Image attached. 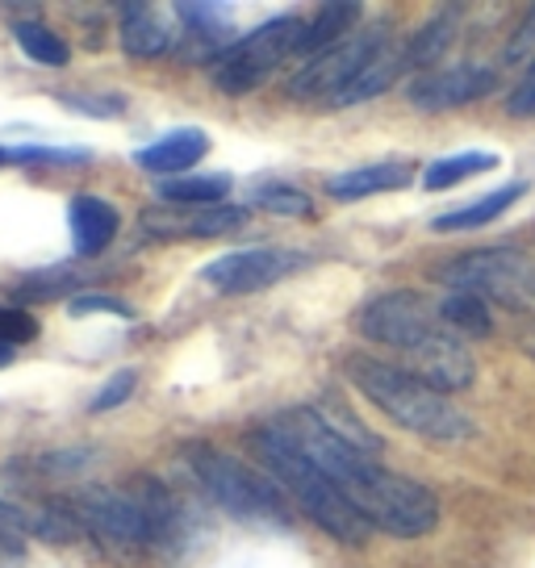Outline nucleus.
<instances>
[{
  "label": "nucleus",
  "mask_w": 535,
  "mask_h": 568,
  "mask_svg": "<svg viewBox=\"0 0 535 568\" xmlns=\"http://www.w3.org/2000/svg\"><path fill=\"white\" fill-rule=\"evenodd\" d=\"M251 444H255V456H260V464L268 468V477L276 480V489L285 497H293L297 510H302L314 527H322V531L331 535L335 544H343V548H364V544H369L373 527L364 523V515L343 497L340 485L326 477L319 464L289 439L285 426L276 423V418L264 426H255Z\"/></svg>",
  "instance_id": "nucleus-2"
},
{
  "label": "nucleus",
  "mask_w": 535,
  "mask_h": 568,
  "mask_svg": "<svg viewBox=\"0 0 535 568\" xmlns=\"http://www.w3.org/2000/svg\"><path fill=\"white\" fill-rule=\"evenodd\" d=\"M431 281L452 288V293H473L485 302L523 305L535 297V260H527L515 247L464 251L431 272Z\"/></svg>",
  "instance_id": "nucleus-6"
},
{
  "label": "nucleus",
  "mask_w": 535,
  "mask_h": 568,
  "mask_svg": "<svg viewBox=\"0 0 535 568\" xmlns=\"http://www.w3.org/2000/svg\"><path fill=\"white\" fill-rule=\"evenodd\" d=\"M68 310H72L75 318H80V314H118V318H134V310H130V305L118 302V297H101V293L72 297V302H68Z\"/></svg>",
  "instance_id": "nucleus-32"
},
{
  "label": "nucleus",
  "mask_w": 535,
  "mask_h": 568,
  "mask_svg": "<svg viewBox=\"0 0 535 568\" xmlns=\"http://www.w3.org/2000/svg\"><path fill=\"white\" fill-rule=\"evenodd\" d=\"M276 423L285 426L289 439L340 485L343 497L364 515L369 527L393 535V539H423L440 527V501L427 485L373 460V452L360 447L356 439H347L322 409L297 406L281 414Z\"/></svg>",
  "instance_id": "nucleus-1"
},
{
  "label": "nucleus",
  "mask_w": 535,
  "mask_h": 568,
  "mask_svg": "<svg viewBox=\"0 0 535 568\" xmlns=\"http://www.w3.org/2000/svg\"><path fill=\"white\" fill-rule=\"evenodd\" d=\"M0 163H13L9 160V146H0Z\"/></svg>",
  "instance_id": "nucleus-38"
},
{
  "label": "nucleus",
  "mask_w": 535,
  "mask_h": 568,
  "mask_svg": "<svg viewBox=\"0 0 535 568\" xmlns=\"http://www.w3.org/2000/svg\"><path fill=\"white\" fill-rule=\"evenodd\" d=\"M414 180L411 163H369V168H352V172H340V176L326 180V196L331 201H364V196L376 193H397Z\"/></svg>",
  "instance_id": "nucleus-16"
},
{
  "label": "nucleus",
  "mask_w": 535,
  "mask_h": 568,
  "mask_svg": "<svg viewBox=\"0 0 535 568\" xmlns=\"http://www.w3.org/2000/svg\"><path fill=\"white\" fill-rule=\"evenodd\" d=\"M523 347H527V355L535 359V322L527 326V331H523Z\"/></svg>",
  "instance_id": "nucleus-36"
},
{
  "label": "nucleus",
  "mask_w": 535,
  "mask_h": 568,
  "mask_svg": "<svg viewBox=\"0 0 535 568\" xmlns=\"http://www.w3.org/2000/svg\"><path fill=\"white\" fill-rule=\"evenodd\" d=\"M68 501V510L75 515L80 523V535H89L97 548L105 551V556H143L151 548V539H147V523L139 515V506H134V497L125 494V489H109V485H89V489H75L72 497H63Z\"/></svg>",
  "instance_id": "nucleus-7"
},
{
  "label": "nucleus",
  "mask_w": 535,
  "mask_h": 568,
  "mask_svg": "<svg viewBox=\"0 0 535 568\" xmlns=\"http://www.w3.org/2000/svg\"><path fill=\"white\" fill-rule=\"evenodd\" d=\"M489 168H498L494 151H461V155H444V160L431 163L427 172H423V184H427L431 193H440V189H456L461 180L489 172Z\"/></svg>",
  "instance_id": "nucleus-25"
},
{
  "label": "nucleus",
  "mask_w": 535,
  "mask_h": 568,
  "mask_svg": "<svg viewBox=\"0 0 535 568\" xmlns=\"http://www.w3.org/2000/svg\"><path fill=\"white\" fill-rule=\"evenodd\" d=\"M9 359H13V347H0V368H4Z\"/></svg>",
  "instance_id": "nucleus-37"
},
{
  "label": "nucleus",
  "mask_w": 535,
  "mask_h": 568,
  "mask_svg": "<svg viewBox=\"0 0 535 568\" xmlns=\"http://www.w3.org/2000/svg\"><path fill=\"white\" fill-rule=\"evenodd\" d=\"M406 359H411L414 376L427 381L431 389H440L444 397L473 389V381H477V359L461 343V335H452L447 326L431 343H423L418 352L406 355Z\"/></svg>",
  "instance_id": "nucleus-12"
},
{
  "label": "nucleus",
  "mask_w": 535,
  "mask_h": 568,
  "mask_svg": "<svg viewBox=\"0 0 535 568\" xmlns=\"http://www.w3.org/2000/svg\"><path fill=\"white\" fill-rule=\"evenodd\" d=\"M30 338H38V322L26 310L0 305V347H18V343H30Z\"/></svg>",
  "instance_id": "nucleus-29"
},
{
  "label": "nucleus",
  "mask_w": 535,
  "mask_h": 568,
  "mask_svg": "<svg viewBox=\"0 0 535 568\" xmlns=\"http://www.w3.org/2000/svg\"><path fill=\"white\" fill-rule=\"evenodd\" d=\"M205 155H210V134L196 130V125H184V130L155 139L151 146H139L134 163L143 172H155V176H176V172H189L193 163H201Z\"/></svg>",
  "instance_id": "nucleus-15"
},
{
  "label": "nucleus",
  "mask_w": 535,
  "mask_h": 568,
  "mask_svg": "<svg viewBox=\"0 0 535 568\" xmlns=\"http://www.w3.org/2000/svg\"><path fill=\"white\" fill-rule=\"evenodd\" d=\"M347 376L356 381V389L385 418H393L402 430H411L418 439L456 447L477 435L473 418L461 406H452V397L431 389L427 381H418L411 368H397V364H385V359H373V355H352L347 359Z\"/></svg>",
  "instance_id": "nucleus-3"
},
{
  "label": "nucleus",
  "mask_w": 535,
  "mask_h": 568,
  "mask_svg": "<svg viewBox=\"0 0 535 568\" xmlns=\"http://www.w3.org/2000/svg\"><path fill=\"white\" fill-rule=\"evenodd\" d=\"M527 54H535V4L527 9V18L518 21V30L511 34V42L502 47V59H506V63H518V59H527Z\"/></svg>",
  "instance_id": "nucleus-33"
},
{
  "label": "nucleus",
  "mask_w": 535,
  "mask_h": 568,
  "mask_svg": "<svg viewBox=\"0 0 535 568\" xmlns=\"http://www.w3.org/2000/svg\"><path fill=\"white\" fill-rule=\"evenodd\" d=\"M176 18L201 47H210L214 59L222 54L218 42H222V34L231 30V21H226L231 18V9H226V4H222V9H218V4H176Z\"/></svg>",
  "instance_id": "nucleus-27"
},
{
  "label": "nucleus",
  "mask_w": 535,
  "mask_h": 568,
  "mask_svg": "<svg viewBox=\"0 0 535 568\" xmlns=\"http://www.w3.org/2000/svg\"><path fill=\"white\" fill-rule=\"evenodd\" d=\"M251 201L268 213H281V217H310V210H314V201L293 184H260Z\"/></svg>",
  "instance_id": "nucleus-28"
},
{
  "label": "nucleus",
  "mask_w": 535,
  "mask_h": 568,
  "mask_svg": "<svg viewBox=\"0 0 535 568\" xmlns=\"http://www.w3.org/2000/svg\"><path fill=\"white\" fill-rule=\"evenodd\" d=\"M248 222L243 205H210V210H143V231L155 239H222Z\"/></svg>",
  "instance_id": "nucleus-13"
},
{
  "label": "nucleus",
  "mask_w": 535,
  "mask_h": 568,
  "mask_svg": "<svg viewBox=\"0 0 535 568\" xmlns=\"http://www.w3.org/2000/svg\"><path fill=\"white\" fill-rule=\"evenodd\" d=\"M21 531H30V515L0 501V551H18L21 556Z\"/></svg>",
  "instance_id": "nucleus-31"
},
{
  "label": "nucleus",
  "mask_w": 535,
  "mask_h": 568,
  "mask_svg": "<svg viewBox=\"0 0 535 568\" xmlns=\"http://www.w3.org/2000/svg\"><path fill=\"white\" fill-rule=\"evenodd\" d=\"M523 193H527V184H506V189H494V193H485L482 201H473V205H464V210H452V213H444V217H435L431 226L440 234L477 231V226H489L494 217H502Z\"/></svg>",
  "instance_id": "nucleus-20"
},
{
  "label": "nucleus",
  "mask_w": 535,
  "mask_h": 568,
  "mask_svg": "<svg viewBox=\"0 0 535 568\" xmlns=\"http://www.w3.org/2000/svg\"><path fill=\"white\" fill-rule=\"evenodd\" d=\"M506 109H511L515 118H535V63L527 68V75L515 84V92L506 97Z\"/></svg>",
  "instance_id": "nucleus-34"
},
{
  "label": "nucleus",
  "mask_w": 535,
  "mask_h": 568,
  "mask_svg": "<svg viewBox=\"0 0 535 568\" xmlns=\"http://www.w3.org/2000/svg\"><path fill=\"white\" fill-rule=\"evenodd\" d=\"M13 38H18L21 51L30 54L34 63H47V68H63V63L72 59V47L54 34L51 26H42V21H34V18L13 21Z\"/></svg>",
  "instance_id": "nucleus-26"
},
{
  "label": "nucleus",
  "mask_w": 535,
  "mask_h": 568,
  "mask_svg": "<svg viewBox=\"0 0 535 568\" xmlns=\"http://www.w3.org/2000/svg\"><path fill=\"white\" fill-rule=\"evenodd\" d=\"M122 51L134 59L172 51V21H163L155 4H122Z\"/></svg>",
  "instance_id": "nucleus-18"
},
{
  "label": "nucleus",
  "mask_w": 535,
  "mask_h": 568,
  "mask_svg": "<svg viewBox=\"0 0 535 568\" xmlns=\"http://www.w3.org/2000/svg\"><path fill=\"white\" fill-rule=\"evenodd\" d=\"M494 68L482 63H447V68L423 71L411 84V105L423 113H447V109H461L477 97L494 92Z\"/></svg>",
  "instance_id": "nucleus-11"
},
{
  "label": "nucleus",
  "mask_w": 535,
  "mask_h": 568,
  "mask_svg": "<svg viewBox=\"0 0 535 568\" xmlns=\"http://www.w3.org/2000/svg\"><path fill=\"white\" fill-rule=\"evenodd\" d=\"M305 34V18L289 13V18H272L260 30L243 34L239 42L222 47L214 63H210V80L214 89H222L226 97H243L255 92L260 84H268V75L285 63L289 54H297Z\"/></svg>",
  "instance_id": "nucleus-5"
},
{
  "label": "nucleus",
  "mask_w": 535,
  "mask_h": 568,
  "mask_svg": "<svg viewBox=\"0 0 535 568\" xmlns=\"http://www.w3.org/2000/svg\"><path fill=\"white\" fill-rule=\"evenodd\" d=\"M125 494L134 497V506H139V515H143L151 548H160V551L180 548V539H184V510H180V501L172 497V489H168L163 480L139 477Z\"/></svg>",
  "instance_id": "nucleus-14"
},
{
  "label": "nucleus",
  "mask_w": 535,
  "mask_h": 568,
  "mask_svg": "<svg viewBox=\"0 0 535 568\" xmlns=\"http://www.w3.org/2000/svg\"><path fill=\"white\" fill-rule=\"evenodd\" d=\"M406 68H411V63H406V47L385 42V47L376 51L373 63L360 71L356 80H352V84H347V89H343L326 109H347V105H364V101H373V97H381L385 89H393V84H397V75H402Z\"/></svg>",
  "instance_id": "nucleus-19"
},
{
  "label": "nucleus",
  "mask_w": 535,
  "mask_h": 568,
  "mask_svg": "<svg viewBox=\"0 0 535 568\" xmlns=\"http://www.w3.org/2000/svg\"><path fill=\"white\" fill-rule=\"evenodd\" d=\"M226 193H231V176H180L160 184L163 201L180 205V210H210Z\"/></svg>",
  "instance_id": "nucleus-23"
},
{
  "label": "nucleus",
  "mask_w": 535,
  "mask_h": 568,
  "mask_svg": "<svg viewBox=\"0 0 535 568\" xmlns=\"http://www.w3.org/2000/svg\"><path fill=\"white\" fill-rule=\"evenodd\" d=\"M360 18V4H322L314 18L305 21V34H302V47H297V54H322L326 47H335V42H343L347 38V30L356 26Z\"/></svg>",
  "instance_id": "nucleus-22"
},
{
  "label": "nucleus",
  "mask_w": 535,
  "mask_h": 568,
  "mask_svg": "<svg viewBox=\"0 0 535 568\" xmlns=\"http://www.w3.org/2000/svg\"><path fill=\"white\" fill-rule=\"evenodd\" d=\"M184 460L193 468V477L210 489V497L222 510H231L234 518H248V523H289L285 494L276 489V480L251 473L248 464L226 456L222 447L189 444L184 447Z\"/></svg>",
  "instance_id": "nucleus-4"
},
{
  "label": "nucleus",
  "mask_w": 535,
  "mask_h": 568,
  "mask_svg": "<svg viewBox=\"0 0 535 568\" xmlns=\"http://www.w3.org/2000/svg\"><path fill=\"white\" fill-rule=\"evenodd\" d=\"M360 335L369 343H381V347H393V352H418L423 343L444 331L440 314L431 310L418 293L411 288H393V293H381L373 302L360 310Z\"/></svg>",
  "instance_id": "nucleus-9"
},
{
  "label": "nucleus",
  "mask_w": 535,
  "mask_h": 568,
  "mask_svg": "<svg viewBox=\"0 0 535 568\" xmlns=\"http://www.w3.org/2000/svg\"><path fill=\"white\" fill-rule=\"evenodd\" d=\"M134 385H139V373H130V368H122L118 376H109L105 389L92 397V409L97 414H105V409L122 406V402H130V393H134Z\"/></svg>",
  "instance_id": "nucleus-30"
},
{
  "label": "nucleus",
  "mask_w": 535,
  "mask_h": 568,
  "mask_svg": "<svg viewBox=\"0 0 535 568\" xmlns=\"http://www.w3.org/2000/svg\"><path fill=\"white\" fill-rule=\"evenodd\" d=\"M68 105L89 109V113H113V109H122V101H92V97H68Z\"/></svg>",
  "instance_id": "nucleus-35"
},
{
  "label": "nucleus",
  "mask_w": 535,
  "mask_h": 568,
  "mask_svg": "<svg viewBox=\"0 0 535 568\" xmlns=\"http://www.w3.org/2000/svg\"><path fill=\"white\" fill-rule=\"evenodd\" d=\"M461 18H464V9H444L440 18H431L427 26L406 42V63L435 71V63L452 51V42L461 34Z\"/></svg>",
  "instance_id": "nucleus-21"
},
{
  "label": "nucleus",
  "mask_w": 535,
  "mask_h": 568,
  "mask_svg": "<svg viewBox=\"0 0 535 568\" xmlns=\"http://www.w3.org/2000/svg\"><path fill=\"white\" fill-rule=\"evenodd\" d=\"M435 314L452 335H489L494 331L489 305H485V297H473V293H447Z\"/></svg>",
  "instance_id": "nucleus-24"
},
{
  "label": "nucleus",
  "mask_w": 535,
  "mask_h": 568,
  "mask_svg": "<svg viewBox=\"0 0 535 568\" xmlns=\"http://www.w3.org/2000/svg\"><path fill=\"white\" fill-rule=\"evenodd\" d=\"M390 42L385 34V26H369V30H356V34H347L343 42L335 47H326L322 54L314 59H305V68L289 80V97H297V101H322V105H331L335 97H340L352 80H356L360 71L369 68L376 59V51Z\"/></svg>",
  "instance_id": "nucleus-8"
},
{
  "label": "nucleus",
  "mask_w": 535,
  "mask_h": 568,
  "mask_svg": "<svg viewBox=\"0 0 535 568\" xmlns=\"http://www.w3.org/2000/svg\"><path fill=\"white\" fill-rule=\"evenodd\" d=\"M310 264L305 251H285V247H243V251H226L210 264L201 267V281L218 288V293H260L268 284L289 281L293 272H302Z\"/></svg>",
  "instance_id": "nucleus-10"
},
{
  "label": "nucleus",
  "mask_w": 535,
  "mask_h": 568,
  "mask_svg": "<svg viewBox=\"0 0 535 568\" xmlns=\"http://www.w3.org/2000/svg\"><path fill=\"white\" fill-rule=\"evenodd\" d=\"M118 210L101 196H75L72 201V247L80 260H92L113 243L118 234Z\"/></svg>",
  "instance_id": "nucleus-17"
}]
</instances>
